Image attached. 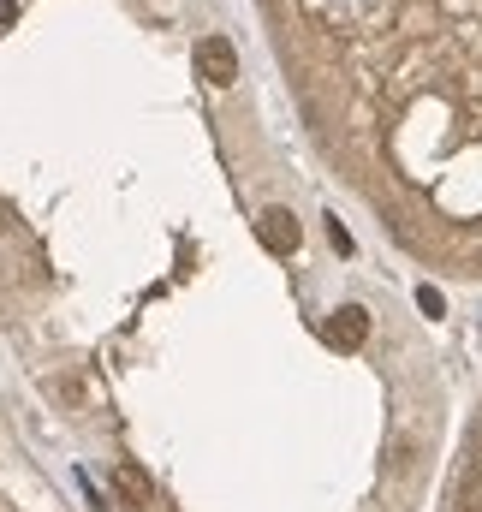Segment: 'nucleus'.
Returning <instances> with one entry per match:
<instances>
[{"label": "nucleus", "mask_w": 482, "mask_h": 512, "mask_svg": "<svg viewBox=\"0 0 482 512\" xmlns=\"http://www.w3.org/2000/svg\"><path fill=\"white\" fill-rule=\"evenodd\" d=\"M197 72H203L215 90H227V84L239 78V48H233L227 36H203V42H197Z\"/></svg>", "instance_id": "f257e3e1"}, {"label": "nucleus", "mask_w": 482, "mask_h": 512, "mask_svg": "<svg viewBox=\"0 0 482 512\" xmlns=\"http://www.w3.org/2000/svg\"><path fill=\"white\" fill-rule=\"evenodd\" d=\"M322 340H328L334 352H358L363 340H369V310H363V304H340V310L328 316Z\"/></svg>", "instance_id": "f03ea898"}, {"label": "nucleus", "mask_w": 482, "mask_h": 512, "mask_svg": "<svg viewBox=\"0 0 482 512\" xmlns=\"http://www.w3.org/2000/svg\"><path fill=\"white\" fill-rule=\"evenodd\" d=\"M114 501H120L125 512H143L149 501H155V483L143 477V465H131V459H114Z\"/></svg>", "instance_id": "7ed1b4c3"}, {"label": "nucleus", "mask_w": 482, "mask_h": 512, "mask_svg": "<svg viewBox=\"0 0 482 512\" xmlns=\"http://www.w3.org/2000/svg\"><path fill=\"white\" fill-rule=\"evenodd\" d=\"M262 245H268V251H280V256H292L298 245H304L298 215H292V209H268V215H262Z\"/></svg>", "instance_id": "20e7f679"}, {"label": "nucleus", "mask_w": 482, "mask_h": 512, "mask_svg": "<svg viewBox=\"0 0 482 512\" xmlns=\"http://www.w3.org/2000/svg\"><path fill=\"white\" fill-rule=\"evenodd\" d=\"M453 507H459V512H482V465H465V471H459Z\"/></svg>", "instance_id": "39448f33"}, {"label": "nucleus", "mask_w": 482, "mask_h": 512, "mask_svg": "<svg viewBox=\"0 0 482 512\" xmlns=\"http://www.w3.org/2000/svg\"><path fill=\"white\" fill-rule=\"evenodd\" d=\"M417 310H423V316H447V298H441V286H417Z\"/></svg>", "instance_id": "423d86ee"}, {"label": "nucleus", "mask_w": 482, "mask_h": 512, "mask_svg": "<svg viewBox=\"0 0 482 512\" xmlns=\"http://www.w3.org/2000/svg\"><path fill=\"white\" fill-rule=\"evenodd\" d=\"M328 239H334V251H340V256H352V233H346V227H340V221H334V227H328Z\"/></svg>", "instance_id": "0eeeda50"}, {"label": "nucleus", "mask_w": 482, "mask_h": 512, "mask_svg": "<svg viewBox=\"0 0 482 512\" xmlns=\"http://www.w3.org/2000/svg\"><path fill=\"white\" fill-rule=\"evenodd\" d=\"M18 18V0H0V24H12Z\"/></svg>", "instance_id": "6e6552de"}]
</instances>
